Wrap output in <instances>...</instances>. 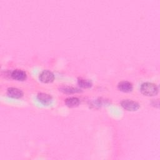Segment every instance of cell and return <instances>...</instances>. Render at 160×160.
<instances>
[{"mask_svg": "<svg viewBox=\"0 0 160 160\" xmlns=\"http://www.w3.org/2000/svg\"><path fill=\"white\" fill-rule=\"evenodd\" d=\"M37 99L39 102L45 106L50 104L52 101V96L45 92H39L37 95Z\"/></svg>", "mask_w": 160, "mask_h": 160, "instance_id": "obj_6", "label": "cell"}, {"mask_svg": "<svg viewBox=\"0 0 160 160\" xmlns=\"http://www.w3.org/2000/svg\"><path fill=\"white\" fill-rule=\"evenodd\" d=\"M121 107L128 111H135L139 109V104L131 99H123L121 101Z\"/></svg>", "mask_w": 160, "mask_h": 160, "instance_id": "obj_2", "label": "cell"}, {"mask_svg": "<svg viewBox=\"0 0 160 160\" xmlns=\"http://www.w3.org/2000/svg\"><path fill=\"white\" fill-rule=\"evenodd\" d=\"M10 76L14 80L18 81H24L27 78V74L22 69H16L11 72Z\"/></svg>", "mask_w": 160, "mask_h": 160, "instance_id": "obj_4", "label": "cell"}, {"mask_svg": "<svg viewBox=\"0 0 160 160\" xmlns=\"http://www.w3.org/2000/svg\"><path fill=\"white\" fill-rule=\"evenodd\" d=\"M65 104L69 108H75L78 106L80 103V100L78 98L72 96V97H68L67 98L65 101Z\"/></svg>", "mask_w": 160, "mask_h": 160, "instance_id": "obj_8", "label": "cell"}, {"mask_svg": "<svg viewBox=\"0 0 160 160\" xmlns=\"http://www.w3.org/2000/svg\"><path fill=\"white\" fill-rule=\"evenodd\" d=\"M59 90L64 93H68V94L76 93V92H79L81 91L79 89L77 88H74L72 86H62L59 88Z\"/></svg>", "mask_w": 160, "mask_h": 160, "instance_id": "obj_10", "label": "cell"}, {"mask_svg": "<svg viewBox=\"0 0 160 160\" xmlns=\"http://www.w3.org/2000/svg\"><path fill=\"white\" fill-rule=\"evenodd\" d=\"M118 89L123 92H129L132 91V84L128 81H122L118 84Z\"/></svg>", "mask_w": 160, "mask_h": 160, "instance_id": "obj_7", "label": "cell"}, {"mask_svg": "<svg viewBox=\"0 0 160 160\" xmlns=\"http://www.w3.org/2000/svg\"><path fill=\"white\" fill-rule=\"evenodd\" d=\"M39 80L43 83H50L54 80V74L49 70L44 69L39 75Z\"/></svg>", "mask_w": 160, "mask_h": 160, "instance_id": "obj_3", "label": "cell"}, {"mask_svg": "<svg viewBox=\"0 0 160 160\" xmlns=\"http://www.w3.org/2000/svg\"><path fill=\"white\" fill-rule=\"evenodd\" d=\"M78 84L82 88H90L92 86L91 80L83 78H79L78 79Z\"/></svg>", "mask_w": 160, "mask_h": 160, "instance_id": "obj_9", "label": "cell"}, {"mask_svg": "<svg viewBox=\"0 0 160 160\" xmlns=\"http://www.w3.org/2000/svg\"><path fill=\"white\" fill-rule=\"evenodd\" d=\"M140 91L144 96H154L158 94L159 88L153 82H144L140 86Z\"/></svg>", "mask_w": 160, "mask_h": 160, "instance_id": "obj_1", "label": "cell"}, {"mask_svg": "<svg viewBox=\"0 0 160 160\" xmlns=\"http://www.w3.org/2000/svg\"><path fill=\"white\" fill-rule=\"evenodd\" d=\"M6 94L9 97L14 99H20L24 95L23 91L21 89L14 87L8 88L7 89Z\"/></svg>", "mask_w": 160, "mask_h": 160, "instance_id": "obj_5", "label": "cell"}]
</instances>
